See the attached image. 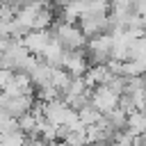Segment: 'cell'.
Listing matches in <instances>:
<instances>
[{
  "label": "cell",
  "mask_w": 146,
  "mask_h": 146,
  "mask_svg": "<svg viewBox=\"0 0 146 146\" xmlns=\"http://www.w3.org/2000/svg\"><path fill=\"white\" fill-rule=\"evenodd\" d=\"M89 146H112L110 141H96V144H89Z\"/></svg>",
  "instance_id": "10"
},
{
  "label": "cell",
  "mask_w": 146,
  "mask_h": 146,
  "mask_svg": "<svg viewBox=\"0 0 146 146\" xmlns=\"http://www.w3.org/2000/svg\"><path fill=\"white\" fill-rule=\"evenodd\" d=\"M32 105H34V94H21V96H5V100H2L0 107L5 110L7 116L18 119L21 114L30 112Z\"/></svg>",
  "instance_id": "3"
},
{
  "label": "cell",
  "mask_w": 146,
  "mask_h": 146,
  "mask_svg": "<svg viewBox=\"0 0 146 146\" xmlns=\"http://www.w3.org/2000/svg\"><path fill=\"white\" fill-rule=\"evenodd\" d=\"M144 59H125L123 62V78H130V75H141L144 73Z\"/></svg>",
  "instance_id": "8"
},
{
  "label": "cell",
  "mask_w": 146,
  "mask_h": 146,
  "mask_svg": "<svg viewBox=\"0 0 146 146\" xmlns=\"http://www.w3.org/2000/svg\"><path fill=\"white\" fill-rule=\"evenodd\" d=\"M100 116H103V114H100L96 107H91V105H84L82 110H78V119H80L82 125H94Z\"/></svg>",
  "instance_id": "7"
},
{
  "label": "cell",
  "mask_w": 146,
  "mask_h": 146,
  "mask_svg": "<svg viewBox=\"0 0 146 146\" xmlns=\"http://www.w3.org/2000/svg\"><path fill=\"white\" fill-rule=\"evenodd\" d=\"M68 80H71V75L62 68V66H52V71H50V84L62 94L64 89H66V84H68Z\"/></svg>",
  "instance_id": "6"
},
{
  "label": "cell",
  "mask_w": 146,
  "mask_h": 146,
  "mask_svg": "<svg viewBox=\"0 0 146 146\" xmlns=\"http://www.w3.org/2000/svg\"><path fill=\"white\" fill-rule=\"evenodd\" d=\"M116 103H119V96L114 91H110L107 84H96L89 94V105L96 107L100 114H107L110 110H114Z\"/></svg>",
  "instance_id": "2"
},
{
  "label": "cell",
  "mask_w": 146,
  "mask_h": 146,
  "mask_svg": "<svg viewBox=\"0 0 146 146\" xmlns=\"http://www.w3.org/2000/svg\"><path fill=\"white\" fill-rule=\"evenodd\" d=\"M11 75H14V71H9V68H0V91L11 82Z\"/></svg>",
  "instance_id": "9"
},
{
  "label": "cell",
  "mask_w": 146,
  "mask_h": 146,
  "mask_svg": "<svg viewBox=\"0 0 146 146\" xmlns=\"http://www.w3.org/2000/svg\"><path fill=\"white\" fill-rule=\"evenodd\" d=\"M50 39H52L50 30H30V32L21 39V43H23V48H25L30 55H39Z\"/></svg>",
  "instance_id": "4"
},
{
  "label": "cell",
  "mask_w": 146,
  "mask_h": 146,
  "mask_svg": "<svg viewBox=\"0 0 146 146\" xmlns=\"http://www.w3.org/2000/svg\"><path fill=\"white\" fill-rule=\"evenodd\" d=\"M144 128H146V116H144V112H141V110L130 112L128 119H125V130H128L130 135H144Z\"/></svg>",
  "instance_id": "5"
},
{
  "label": "cell",
  "mask_w": 146,
  "mask_h": 146,
  "mask_svg": "<svg viewBox=\"0 0 146 146\" xmlns=\"http://www.w3.org/2000/svg\"><path fill=\"white\" fill-rule=\"evenodd\" d=\"M59 66L68 73V75H82L89 64H87V50L84 48H78V50H64L62 52V59H59Z\"/></svg>",
  "instance_id": "1"
}]
</instances>
